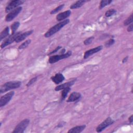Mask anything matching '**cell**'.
I'll return each instance as SVG.
<instances>
[{
	"instance_id": "obj_1",
	"label": "cell",
	"mask_w": 133,
	"mask_h": 133,
	"mask_svg": "<svg viewBox=\"0 0 133 133\" xmlns=\"http://www.w3.org/2000/svg\"><path fill=\"white\" fill-rule=\"evenodd\" d=\"M70 22L69 19H65L63 21H60V22L57 23L56 25H54L50 28L44 34V36L46 38L49 37L56 33L57 32L60 31L61 28L64 26L65 25L68 24Z\"/></svg>"
},
{
	"instance_id": "obj_2",
	"label": "cell",
	"mask_w": 133,
	"mask_h": 133,
	"mask_svg": "<svg viewBox=\"0 0 133 133\" xmlns=\"http://www.w3.org/2000/svg\"><path fill=\"white\" fill-rule=\"evenodd\" d=\"M21 85V82L19 81H13L7 82L3 84L0 88V93L3 94L11 89L20 87Z\"/></svg>"
},
{
	"instance_id": "obj_3",
	"label": "cell",
	"mask_w": 133,
	"mask_h": 133,
	"mask_svg": "<svg viewBox=\"0 0 133 133\" xmlns=\"http://www.w3.org/2000/svg\"><path fill=\"white\" fill-rule=\"evenodd\" d=\"M30 123V119L28 118L24 119L21 121L15 127L12 133H23Z\"/></svg>"
},
{
	"instance_id": "obj_4",
	"label": "cell",
	"mask_w": 133,
	"mask_h": 133,
	"mask_svg": "<svg viewBox=\"0 0 133 133\" xmlns=\"http://www.w3.org/2000/svg\"><path fill=\"white\" fill-rule=\"evenodd\" d=\"M71 55H72V51H68L66 53H64L63 54H60L58 55H54V56H50L49 58L48 62L51 64L56 63L62 59L68 58V57L71 56Z\"/></svg>"
},
{
	"instance_id": "obj_5",
	"label": "cell",
	"mask_w": 133,
	"mask_h": 133,
	"mask_svg": "<svg viewBox=\"0 0 133 133\" xmlns=\"http://www.w3.org/2000/svg\"><path fill=\"white\" fill-rule=\"evenodd\" d=\"M24 2H25V1H23V0L11 1L8 4V5L6 6V7L5 8V12L6 13L8 14L11 11H12L14 9H16V8L18 7L19 6L23 4Z\"/></svg>"
},
{
	"instance_id": "obj_6",
	"label": "cell",
	"mask_w": 133,
	"mask_h": 133,
	"mask_svg": "<svg viewBox=\"0 0 133 133\" xmlns=\"http://www.w3.org/2000/svg\"><path fill=\"white\" fill-rule=\"evenodd\" d=\"M114 123V121L110 117H108L97 127L96 129V131L97 132H100L104 130L107 127L113 124Z\"/></svg>"
},
{
	"instance_id": "obj_7",
	"label": "cell",
	"mask_w": 133,
	"mask_h": 133,
	"mask_svg": "<svg viewBox=\"0 0 133 133\" xmlns=\"http://www.w3.org/2000/svg\"><path fill=\"white\" fill-rule=\"evenodd\" d=\"M21 33V32H16L14 34H11L8 37H7L1 45V48H3L11 44L14 42H15L17 37Z\"/></svg>"
},
{
	"instance_id": "obj_8",
	"label": "cell",
	"mask_w": 133,
	"mask_h": 133,
	"mask_svg": "<svg viewBox=\"0 0 133 133\" xmlns=\"http://www.w3.org/2000/svg\"><path fill=\"white\" fill-rule=\"evenodd\" d=\"M15 92L11 91L2 96L0 98V107L2 108L6 105L11 100Z\"/></svg>"
},
{
	"instance_id": "obj_9",
	"label": "cell",
	"mask_w": 133,
	"mask_h": 133,
	"mask_svg": "<svg viewBox=\"0 0 133 133\" xmlns=\"http://www.w3.org/2000/svg\"><path fill=\"white\" fill-rule=\"evenodd\" d=\"M22 7H18L16 9H14L13 10L9 12L5 17V21L7 22H10L13 19H14L22 11Z\"/></svg>"
},
{
	"instance_id": "obj_10",
	"label": "cell",
	"mask_w": 133,
	"mask_h": 133,
	"mask_svg": "<svg viewBox=\"0 0 133 133\" xmlns=\"http://www.w3.org/2000/svg\"><path fill=\"white\" fill-rule=\"evenodd\" d=\"M102 48H103V46L102 45H100L95 48H91L86 51L84 55V59H86L88 58L89 57H90V56L94 54H95L100 51V50H102Z\"/></svg>"
},
{
	"instance_id": "obj_11",
	"label": "cell",
	"mask_w": 133,
	"mask_h": 133,
	"mask_svg": "<svg viewBox=\"0 0 133 133\" xmlns=\"http://www.w3.org/2000/svg\"><path fill=\"white\" fill-rule=\"evenodd\" d=\"M51 79L52 81L57 85L61 83L64 79L65 77L63 75L60 73L56 74L55 75L51 77Z\"/></svg>"
},
{
	"instance_id": "obj_12",
	"label": "cell",
	"mask_w": 133,
	"mask_h": 133,
	"mask_svg": "<svg viewBox=\"0 0 133 133\" xmlns=\"http://www.w3.org/2000/svg\"><path fill=\"white\" fill-rule=\"evenodd\" d=\"M76 80V78H75L71 81H69L68 82H66V83H64L63 84H60L57 86H56L55 87V90L56 91H59V90H62L65 88H67V87H70L71 86H72L75 82Z\"/></svg>"
},
{
	"instance_id": "obj_13",
	"label": "cell",
	"mask_w": 133,
	"mask_h": 133,
	"mask_svg": "<svg viewBox=\"0 0 133 133\" xmlns=\"http://www.w3.org/2000/svg\"><path fill=\"white\" fill-rule=\"evenodd\" d=\"M71 14V11L70 10L64 11L58 14L56 16V20L59 21H62L65 20L69 17Z\"/></svg>"
},
{
	"instance_id": "obj_14",
	"label": "cell",
	"mask_w": 133,
	"mask_h": 133,
	"mask_svg": "<svg viewBox=\"0 0 133 133\" xmlns=\"http://www.w3.org/2000/svg\"><path fill=\"white\" fill-rule=\"evenodd\" d=\"M81 97V94L78 92H73L69 96L68 98L66 101L68 102H75L78 99H79Z\"/></svg>"
},
{
	"instance_id": "obj_15",
	"label": "cell",
	"mask_w": 133,
	"mask_h": 133,
	"mask_svg": "<svg viewBox=\"0 0 133 133\" xmlns=\"http://www.w3.org/2000/svg\"><path fill=\"white\" fill-rule=\"evenodd\" d=\"M33 32V30H30V31H26L25 32H24V33H21L18 37L17 38H16L15 42L16 43H19L20 42H22V41L24 40L28 36L30 35L31 34H32Z\"/></svg>"
},
{
	"instance_id": "obj_16",
	"label": "cell",
	"mask_w": 133,
	"mask_h": 133,
	"mask_svg": "<svg viewBox=\"0 0 133 133\" xmlns=\"http://www.w3.org/2000/svg\"><path fill=\"white\" fill-rule=\"evenodd\" d=\"M85 127H86L85 125L76 126L68 130V133H80L84 130Z\"/></svg>"
},
{
	"instance_id": "obj_17",
	"label": "cell",
	"mask_w": 133,
	"mask_h": 133,
	"mask_svg": "<svg viewBox=\"0 0 133 133\" xmlns=\"http://www.w3.org/2000/svg\"><path fill=\"white\" fill-rule=\"evenodd\" d=\"M86 1L85 0H81V1H77L76 2H75L74 3L72 4L70 8L71 9H77L79 8L80 7H81L84 4V3L86 2Z\"/></svg>"
},
{
	"instance_id": "obj_18",
	"label": "cell",
	"mask_w": 133,
	"mask_h": 133,
	"mask_svg": "<svg viewBox=\"0 0 133 133\" xmlns=\"http://www.w3.org/2000/svg\"><path fill=\"white\" fill-rule=\"evenodd\" d=\"M9 28L8 26H6L1 33L0 34V41H2L3 39L5 38L7 36L9 35Z\"/></svg>"
},
{
	"instance_id": "obj_19",
	"label": "cell",
	"mask_w": 133,
	"mask_h": 133,
	"mask_svg": "<svg viewBox=\"0 0 133 133\" xmlns=\"http://www.w3.org/2000/svg\"><path fill=\"white\" fill-rule=\"evenodd\" d=\"M70 90H71V88L70 87L65 88L63 89V90L61 92V101H63L65 99V98L66 97L68 93L69 92V91Z\"/></svg>"
},
{
	"instance_id": "obj_20",
	"label": "cell",
	"mask_w": 133,
	"mask_h": 133,
	"mask_svg": "<svg viewBox=\"0 0 133 133\" xmlns=\"http://www.w3.org/2000/svg\"><path fill=\"white\" fill-rule=\"evenodd\" d=\"M112 2V0H102V1H101V2H100V4H99L100 5L99 6V9H102L103 7L109 5Z\"/></svg>"
},
{
	"instance_id": "obj_21",
	"label": "cell",
	"mask_w": 133,
	"mask_h": 133,
	"mask_svg": "<svg viewBox=\"0 0 133 133\" xmlns=\"http://www.w3.org/2000/svg\"><path fill=\"white\" fill-rule=\"evenodd\" d=\"M20 22L18 21H16L14 22L11 25V32L12 34H14L16 33L17 30L18 29V28L20 26Z\"/></svg>"
},
{
	"instance_id": "obj_22",
	"label": "cell",
	"mask_w": 133,
	"mask_h": 133,
	"mask_svg": "<svg viewBox=\"0 0 133 133\" xmlns=\"http://www.w3.org/2000/svg\"><path fill=\"white\" fill-rule=\"evenodd\" d=\"M31 43V39H29L26 41H25V42H24L23 43H22L19 47H18V49H25Z\"/></svg>"
},
{
	"instance_id": "obj_23",
	"label": "cell",
	"mask_w": 133,
	"mask_h": 133,
	"mask_svg": "<svg viewBox=\"0 0 133 133\" xmlns=\"http://www.w3.org/2000/svg\"><path fill=\"white\" fill-rule=\"evenodd\" d=\"M64 6V4H61V5L58 6V7H57L56 8H55V9L52 10L50 11V14L51 15H53V14H56V13L58 12L59 11H60V10H61L63 8Z\"/></svg>"
},
{
	"instance_id": "obj_24",
	"label": "cell",
	"mask_w": 133,
	"mask_h": 133,
	"mask_svg": "<svg viewBox=\"0 0 133 133\" xmlns=\"http://www.w3.org/2000/svg\"><path fill=\"white\" fill-rule=\"evenodd\" d=\"M133 21V14H131L130 15V16L127 18L124 22V25L125 26H127V25H129L130 24L132 23Z\"/></svg>"
},
{
	"instance_id": "obj_25",
	"label": "cell",
	"mask_w": 133,
	"mask_h": 133,
	"mask_svg": "<svg viewBox=\"0 0 133 133\" xmlns=\"http://www.w3.org/2000/svg\"><path fill=\"white\" fill-rule=\"evenodd\" d=\"M116 12V10L115 9H111L107 10L105 13V16L106 17H110L115 14Z\"/></svg>"
},
{
	"instance_id": "obj_26",
	"label": "cell",
	"mask_w": 133,
	"mask_h": 133,
	"mask_svg": "<svg viewBox=\"0 0 133 133\" xmlns=\"http://www.w3.org/2000/svg\"><path fill=\"white\" fill-rule=\"evenodd\" d=\"M94 39V36H90L87 38H86L84 41V44L85 45H90L93 41Z\"/></svg>"
},
{
	"instance_id": "obj_27",
	"label": "cell",
	"mask_w": 133,
	"mask_h": 133,
	"mask_svg": "<svg viewBox=\"0 0 133 133\" xmlns=\"http://www.w3.org/2000/svg\"><path fill=\"white\" fill-rule=\"evenodd\" d=\"M114 43H115V40L113 38H111L105 43L104 46L106 47H110L111 46L113 45L114 44Z\"/></svg>"
},
{
	"instance_id": "obj_28",
	"label": "cell",
	"mask_w": 133,
	"mask_h": 133,
	"mask_svg": "<svg viewBox=\"0 0 133 133\" xmlns=\"http://www.w3.org/2000/svg\"><path fill=\"white\" fill-rule=\"evenodd\" d=\"M37 79V76H35V77H33V78H32L28 82V83L26 84V86H27V87H29V86H31L32 84H33V83H34L36 81Z\"/></svg>"
},
{
	"instance_id": "obj_29",
	"label": "cell",
	"mask_w": 133,
	"mask_h": 133,
	"mask_svg": "<svg viewBox=\"0 0 133 133\" xmlns=\"http://www.w3.org/2000/svg\"><path fill=\"white\" fill-rule=\"evenodd\" d=\"M62 48V47L61 46H57L54 50H52L51 52H50L49 54H48V55H51V54H55V53H56V52H57L59 50H60V48Z\"/></svg>"
},
{
	"instance_id": "obj_30",
	"label": "cell",
	"mask_w": 133,
	"mask_h": 133,
	"mask_svg": "<svg viewBox=\"0 0 133 133\" xmlns=\"http://www.w3.org/2000/svg\"><path fill=\"white\" fill-rule=\"evenodd\" d=\"M127 31L129 32H132L133 31V25H132V24H130V25H128V26L127 27Z\"/></svg>"
},
{
	"instance_id": "obj_31",
	"label": "cell",
	"mask_w": 133,
	"mask_h": 133,
	"mask_svg": "<svg viewBox=\"0 0 133 133\" xmlns=\"http://www.w3.org/2000/svg\"><path fill=\"white\" fill-rule=\"evenodd\" d=\"M128 120H129V122L130 123H132V122H133V115H131L128 118Z\"/></svg>"
},
{
	"instance_id": "obj_32",
	"label": "cell",
	"mask_w": 133,
	"mask_h": 133,
	"mask_svg": "<svg viewBox=\"0 0 133 133\" xmlns=\"http://www.w3.org/2000/svg\"><path fill=\"white\" fill-rule=\"evenodd\" d=\"M128 56H126V57L124 58L123 59V60H122V62H123V63H124L126 62V61H127V60H128Z\"/></svg>"
},
{
	"instance_id": "obj_33",
	"label": "cell",
	"mask_w": 133,
	"mask_h": 133,
	"mask_svg": "<svg viewBox=\"0 0 133 133\" xmlns=\"http://www.w3.org/2000/svg\"><path fill=\"white\" fill-rule=\"evenodd\" d=\"M65 51V49L64 48V49H62L60 53V54H64V52Z\"/></svg>"
}]
</instances>
